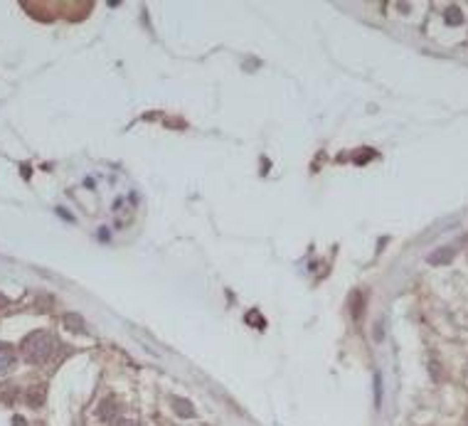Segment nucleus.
<instances>
[{"label": "nucleus", "mask_w": 468, "mask_h": 426, "mask_svg": "<svg viewBox=\"0 0 468 426\" xmlns=\"http://www.w3.org/2000/svg\"><path fill=\"white\" fill-rule=\"evenodd\" d=\"M360 298H362V296H360V293H355V308H352V315H355V318H360V315H362V301H360Z\"/></svg>", "instance_id": "obj_9"}, {"label": "nucleus", "mask_w": 468, "mask_h": 426, "mask_svg": "<svg viewBox=\"0 0 468 426\" xmlns=\"http://www.w3.org/2000/svg\"><path fill=\"white\" fill-rule=\"evenodd\" d=\"M111 426H138V422H131V419H114Z\"/></svg>", "instance_id": "obj_10"}, {"label": "nucleus", "mask_w": 468, "mask_h": 426, "mask_svg": "<svg viewBox=\"0 0 468 426\" xmlns=\"http://www.w3.org/2000/svg\"><path fill=\"white\" fill-rule=\"evenodd\" d=\"M52 350H55V340H52V335L45 333V330H37V333L27 335L25 343H22V357H25L30 365L45 362L47 357L52 355Z\"/></svg>", "instance_id": "obj_1"}, {"label": "nucleus", "mask_w": 468, "mask_h": 426, "mask_svg": "<svg viewBox=\"0 0 468 426\" xmlns=\"http://www.w3.org/2000/svg\"><path fill=\"white\" fill-rule=\"evenodd\" d=\"M2 305H7V298H5V296L0 293V308H2Z\"/></svg>", "instance_id": "obj_12"}, {"label": "nucleus", "mask_w": 468, "mask_h": 426, "mask_svg": "<svg viewBox=\"0 0 468 426\" xmlns=\"http://www.w3.org/2000/svg\"><path fill=\"white\" fill-rule=\"evenodd\" d=\"M62 323L67 325L69 330H84V320H81V315H76V313H65V318H62Z\"/></svg>", "instance_id": "obj_7"}, {"label": "nucleus", "mask_w": 468, "mask_h": 426, "mask_svg": "<svg viewBox=\"0 0 468 426\" xmlns=\"http://www.w3.org/2000/svg\"><path fill=\"white\" fill-rule=\"evenodd\" d=\"M454 249L451 246H439V249H434L431 254H429V264L431 266H446V264H451V259H454Z\"/></svg>", "instance_id": "obj_2"}, {"label": "nucleus", "mask_w": 468, "mask_h": 426, "mask_svg": "<svg viewBox=\"0 0 468 426\" xmlns=\"http://www.w3.org/2000/svg\"><path fill=\"white\" fill-rule=\"evenodd\" d=\"M12 426H25V422H22L20 417H15V419H12Z\"/></svg>", "instance_id": "obj_11"}, {"label": "nucleus", "mask_w": 468, "mask_h": 426, "mask_svg": "<svg viewBox=\"0 0 468 426\" xmlns=\"http://www.w3.org/2000/svg\"><path fill=\"white\" fill-rule=\"evenodd\" d=\"M45 384H40V387H30V392H27V404L30 407H42V402H45Z\"/></svg>", "instance_id": "obj_6"}, {"label": "nucleus", "mask_w": 468, "mask_h": 426, "mask_svg": "<svg viewBox=\"0 0 468 426\" xmlns=\"http://www.w3.org/2000/svg\"><path fill=\"white\" fill-rule=\"evenodd\" d=\"M173 409H175V414H180V417H185V419L195 417V407H190V402L183 399V397H175V399H173Z\"/></svg>", "instance_id": "obj_4"}, {"label": "nucleus", "mask_w": 468, "mask_h": 426, "mask_svg": "<svg viewBox=\"0 0 468 426\" xmlns=\"http://www.w3.org/2000/svg\"><path fill=\"white\" fill-rule=\"evenodd\" d=\"M446 22H449V25H461V22H464V15H461V10H459L456 5H451V7L446 10Z\"/></svg>", "instance_id": "obj_8"}, {"label": "nucleus", "mask_w": 468, "mask_h": 426, "mask_svg": "<svg viewBox=\"0 0 468 426\" xmlns=\"http://www.w3.org/2000/svg\"><path fill=\"white\" fill-rule=\"evenodd\" d=\"M119 409H121V407H119V399L109 397V399H106V402L99 407V417H101V419H111V422H114V419H116V414H119Z\"/></svg>", "instance_id": "obj_3"}, {"label": "nucleus", "mask_w": 468, "mask_h": 426, "mask_svg": "<svg viewBox=\"0 0 468 426\" xmlns=\"http://www.w3.org/2000/svg\"><path fill=\"white\" fill-rule=\"evenodd\" d=\"M15 365V350L10 345H0V372H7Z\"/></svg>", "instance_id": "obj_5"}]
</instances>
